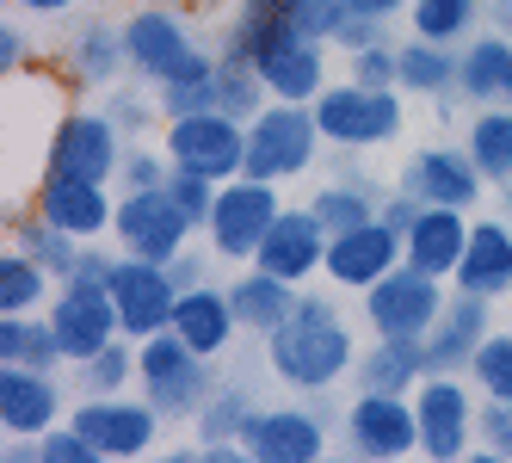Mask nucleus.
I'll return each instance as SVG.
<instances>
[{
  "label": "nucleus",
  "mask_w": 512,
  "mask_h": 463,
  "mask_svg": "<svg viewBox=\"0 0 512 463\" xmlns=\"http://www.w3.org/2000/svg\"><path fill=\"white\" fill-rule=\"evenodd\" d=\"M352 334L340 322V309L327 297H297L290 322L266 334V365L290 383V389H327L352 371Z\"/></svg>",
  "instance_id": "nucleus-1"
},
{
  "label": "nucleus",
  "mask_w": 512,
  "mask_h": 463,
  "mask_svg": "<svg viewBox=\"0 0 512 463\" xmlns=\"http://www.w3.org/2000/svg\"><path fill=\"white\" fill-rule=\"evenodd\" d=\"M136 383H142V396H149L167 420H186V414H198L216 396L210 359H204V352H192L173 328L136 340Z\"/></svg>",
  "instance_id": "nucleus-2"
},
{
  "label": "nucleus",
  "mask_w": 512,
  "mask_h": 463,
  "mask_svg": "<svg viewBox=\"0 0 512 463\" xmlns=\"http://www.w3.org/2000/svg\"><path fill=\"white\" fill-rule=\"evenodd\" d=\"M321 118L315 105L297 99H272L260 118L247 124V173L253 180H297L309 173V161L321 155Z\"/></svg>",
  "instance_id": "nucleus-3"
},
{
  "label": "nucleus",
  "mask_w": 512,
  "mask_h": 463,
  "mask_svg": "<svg viewBox=\"0 0 512 463\" xmlns=\"http://www.w3.org/2000/svg\"><path fill=\"white\" fill-rule=\"evenodd\" d=\"M161 149H167L173 167H192V173L223 186L235 173H247V124L229 118L223 105H216V112H192V118H167Z\"/></svg>",
  "instance_id": "nucleus-4"
},
{
  "label": "nucleus",
  "mask_w": 512,
  "mask_h": 463,
  "mask_svg": "<svg viewBox=\"0 0 512 463\" xmlns=\"http://www.w3.org/2000/svg\"><path fill=\"white\" fill-rule=\"evenodd\" d=\"M315 118H321V136L340 142V149H377V142L401 136V99H395V87L346 81V87L315 93Z\"/></svg>",
  "instance_id": "nucleus-5"
},
{
  "label": "nucleus",
  "mask_w": 512,
  "mask_h": 463,
  "mask_svg": "<svg viewBox=\"0 0 512 463\" xmlns=\"http://www.w3.org/2000/svg\"><path fill=\"white\" fill-rule=\"evenodd\" d=\"M278 180H253V173H235V180L216 186L210 204V247L223 260H253L260 254L266 229L278 223Z\"/></svg>",
  "instance_id": "nucleus-6"
},
{
  "label": "nucleus",
  "mask_w": 512,
  "mask_h": 463,
  "mask_svg": "<svg viewBox=\"0 0 512 463\" xmlns=\"http://www.w3.org/2000/svg\"><path fill=\"white\" fill-rule=\"evenodd\" d=\"M438 309H445L438 278L408 266V260H401L395 272H383L371 291H364V322H371L377 334H389V340H426L432 322H438Z\"/></svg>",
  "instance_id": "nucleus-7"
},
{
  "label": "nucleus",
  "mask_w": 512,
  "mask_h": 463,
  "mask_svg": "<svg viewBox=\"0 0 512 463\" xmlns=\"http://www.w3.org/2000/svg\"><path fill=\"white\" fill-rule=\"evenodd\" d=\"M112 303H118V328L130 340H149L161 328H173V309H179V278L161 260H142V254H118L112 266Z\"/></svg>",
  "instance_id": "nucleus-8"
},
{
  "label": "nucleus",
  "mask_w": 512,
  "mask_h": 463,
  "mask_svg": "<svg viewBox=\"0 0 512 463\" xmlns=\"http://www.w3.org/2000/svg\"><path fill=\"white\" fill-rule=\"evenodd\" d=\"M118 247L124 254H142V260H161V266H173L179 254H186V241H192V217H186V204H179L167 186H155V192H124L118 198Z\"/></svg>",
  "instance_id": "nucleus-9"
},
{
  "label": "nucleus",
  "mask_w": 512,
  "mask_h": 463,
  "mask_svg": "<svg viewBox=\"0 0 512 463\" xmlns=\"http://www.w3.org/2000/svg\"><path fill=\"white\" fill-rule=\"evenodd\" d=\"M124 136H118V118H105V112H68L56 118L50 130V155L44 167L50 173H75V180H99V186H112L118 180V167H124Z\"/></svg>",
  "instance_id": "nucleus-10"
},
{
  "label": "nucleus",
  "mask_w": 512,
  "mask_h": 463,
  "mask_svg": "<svg viewBox=\"0 0 512 463\" xmlns=\"http://www.w3.org/2000/svg\"><path fill=\"white\" fill-rule=\"evenodd\" d=\"M124 44H130V68H136V75H149L155 87L186 81V75H198V68L216 62V56H204V50L186 38V25H179L173 13H161V7H142V13L124 25Z\"/></svg>",
  "instance_id": "nucleus-11"
},
{
  "label": "nucleus",
  "mask_w": 512,
  "mask_h": 463,
  "mask_svg": "<svg viewBox=\"0 0 512 463\" xmlns=\"http://www.w3.org/2000/svg\"><path fill=\"white\" fill-rule=\"evenodd\" d=\"M346 439H352V457L395 463L420 451V414L414 402L389 396V389H358V402L346 408Z\"/></svg>",
  "instance_id": "nucleus-12"
},
{
  "label": "nucleus",
  "mask_w": 512,
  "mask_h": 463,
  "mask_svg": "<svg viewBox=\"0 0 512 463\" xmlns=\"http://www.w3.org/2000/svg\"><path fill=\"white\" fill-rule=\"evenodd\" d=\"M414 414H420V451L438 463H457L469 457V433H475V408H469V389L451 371H426L414 389Z\"/></svg>",
  "instance_id": "nucleus-13"
},
{
  "label": "nucleus",
  "mask_w": 512,
  "mask_h": 463,
  "mask_svg": "<svg viewBox=\"0 0 512 463\" xmlns=\"http://www.w3.org/2000/svg\"><path fill=\"white\" fill-rule=\"evenodd\" d=\"M50 328L62 340V359L68 365H87L99 346H112L118 328V303L105 284H62V297H50Z\"/></svg>",
  "instance_id": "nucleus-14"
},
{
  "label": "nucleus",
  "mask_w": 512,
  "mask_h": 463,
  "mask_svg": "<svg viewBox=\"0 0 512 463\" xmlns=\"http://www.w3.org/2000/svg\"><path fill=\"white\" fill-rule=\"evenodd\" d=\"M161 408L155 402H124V396H93L75 408V426L99 445V457H142L155 451V433H161Z\"/></svg>",
  "instance_id": "nucleus-15"
},
{
  "label": "nucleus",
  "mask_w": 512,
  "mask_h": 463,
  "mask_svg": "<svg viewBox=\"0 0 512 463\" xmlns=\"http://www.w3.org/2000/svg\"><path fill=\"white\" fill-rule=\"evenodd\" d=\"M395 266H401V235H395L383 217L327 235V266H321V272L334 278V284H346V291H371V284H377L383 272H395Z\"/></svg>",
  "instance_id": "nucleus-16"
},
{
  "label": "nucleus",
  "mask_w": 512,
  "mask_h": 463,
  "mask_svg": "<svg viewBox=\"0 0 512 463\" xmlns=\"http://www.w3.org/2000/svg\"><path fill=\"white\" fill-rule=\"evenodd\" d=\"M38 210L56 229H68L75 241H99L105 229L118 223V198L105 192L99 180H75V173H50V167L38 180Z\"/></svg>",
  "instance_id": "nucleus-17"
},
{
  "label": "nucleus",
  "mask_w": 512,
  "mask_h": 463,
  "mask_svg": "<svg viewBox=\"0 0 512 463\" xmlns=\"http://www.w3.org/2000/svg\"><path fill=\"white\" fill-rule=\"evenodd\" d=\"M241 451H247V463H315L327 451V433L303 408H272V414L253 408L241 426Z\"/></svg>",
  "instance_id": "nucleus-18"
},
{
  "label": "nucleus",
  "mask_w": 512,
  "mask_h": 463,
  "mask_svg": "<svg viewBox=\"0 0 512 463\" xmlns=\"http://www.w3.org/2000/svg\"><path fill=\"white\" fill-rule=\"evenodd\" d=\"M482 180L488 173L469 161V149H420L401 167V192H414L420 204H457V210L482 198Z\"/></svg>",
  "instance_id": "nucleus-19"
},
{
  "label": "nucleus",
  "mask_w": 512,
  "mask_h": 463,
  "mask_svg": "<svg viewBox=\"0 0 512 463\" xmlns=\"http://www.w3.org/2000/svg\"><path fill=\"white\" fill-rule=\"evenodd\" d=\"M253 266H266V272H278L290 284L315 278L327 266V229H321V217H315V210H278V223L266 229Z\"/></svg>",
  "instance_id": "nucleus-20"
},
{
  "label": "nucleus",
  "mask_w": 512,
  "mask_h": 463,
  "mask_svg": "<svg viewBox=\"0 0 512 463\" xmlns=\"http://www.w3.org/2000/svg\"><path fill=\"white\" fill-rule=\"evenodd\" d=\"M56 408H62V389L50 383V371L38 365L0 371V426H7V439H44L56 426Z\"/></svg>",
  "instance_id": "nucleus-21"
},
{
  "label": "nucleus",
  "mask_w": 512,
  "mask_h": 463,
  "mask_svg": "<svg viewBox=\"0 0 512 463\" xmlns=\"http://www.w3.org/2000/svg\"><path fill=\"white\" fill-rule=\"evenodd\" d=\"M488 303L494 297H475V291L445 297V309H438V322L426 334V365L432 371H463L475 359V346L488 340Z\"/></svg>",
  "instance_id": "nucleus-22"
},
{
  "label": "nucleus",
  "mask_w": 512,
  "mask_h": 463,
  "mask_svg": "<svg viewBox=\"0 0 512 463\" xmlns=\"http://www.w3.org/2000/svg\"><path fill=\"white\" fill-rule=\"evenodd\" d=\"M463 247H469V223H463V210L457 204H426L414 229L401 235V260L432 272V278H457V260H463Z\"/></svg>",
  "instance_id": "nucleus-23"
},
{
  "label": "nucleus",
  "mask_w": 512,
  "mask_h": 463,
  "mask_svg": "<svg viewBox=\"0 0 512 463\" xmlns=\"http://www.w3.org/2000/svg\"><path fill=\"white\" fill-rule=\"evenodd\" d=\"M241 328V315L229 303V291H216V284H192V291H179V309H173V334L186 340L192 352L204 359H223L229 340Z\"/></svg>",
  "instance_id": "nucleus-24"
},
{
  "label": "nucleus",
  "mask_w": 512,
  "mask_h": 463,
  "mask_svg": "<svg viewBox=\"0 0 512 463\" xmlns=\"http://www.w3.org/2000/svg\"><path fill=\"white\" fill-rule=\"evenodd\" d=\"M253 68L266 75L272 99H297V105H315V93L327 87V56H321V38H284L278 50L253 56Z\"/></svg>",
  "instance_id": "nucleus-25"
},
{
  "label": "nucleus",
  "mask_w": 512,
  "mask_h": 463,
  "mask_svg": "<svg viewBox=\"0 0 512 463\" xmlns=\"http://www.w3.org/2000/svg\"><path fill=\"white\" fill-rule=\"evenodd\" d=\"M457 291H475V297L512 291V229L506 223H469V247L457 260Z\"/></svg>",
  "instance_id": "nucleus-26"
},
{
  "label": "nucleus",
  "mask_w": 512,
  "mask_h": 463,
  "mask_svg": "<svg viewBox=\"0 0 512 463\" xmlns=\"http://www.w3.org/2000/svg\"><path fill=\"white\" fill-rule=\"evenodd\" d=\"M426 371H432L426 365V340H389V334H377V346H364L358 359H352L358 389H389V396L420 389Z\"/></svg>",
  "instance_id": "nucleus-27"
},
{
  "label": "nucleus",
  "mask_w": 512,
  "mask_h": 463,
  "mask_svg": "<svg viewBox=\"0 0 512 463\" xmlns=\"http://www.w3.org/2000/svg\"><path fill=\"white\" fill-rule=\"evenodd\" d=\"M229 303H235V315H241V328L272 334V328L290 322V309H297V284L278 278V272H266V266H253V272H241V278L229 284Z\"/></svg>",
  "instance_id": "nucleus-28"
},
{
  "label": "nucleus",
  "mask_w": 512,
  "mask_h": 463,
  "mask_svg": "<svg viewBox=\"0 0 512 463\" xmlns=\"http://www.w3.org/2000/svg\"><path fill=\"white\" fill-rule=\"evenodd\" d=\"M401 68H395V87H408V93H426V99H445L463 75V56L445 50L438 38H420L414 31V44H395Z\"/></svg>",
  "instance_id": "nucleus-29"
},
{
  "label": "nucleus",
  "mask_w": 512,
  "mask_h": 463,
  "mask_svg": "<svg viewBox=\"0 0 512 463\" xmlns=\"http://www.w3.org/2000/svg\"><path fill=\"white\" fill-rule=\"evenodd\" d=\"M124 62H130V44L112 25H87L81 38L68 44V68H75V81H87V87H112Z\"/></svg>",
  "instance_id": "nucleus-30"
},
{
  "label": "nucleus",
  "mask_w": 512,
  "mask_h": 463,
  "mask_svg": "<svg viewBox=\"0 0 512 463\" xmlns=\"http://www.w3.org/2000/svg\"><path fill=\"white\" fill-rule=\"evenodd\" d=\"M266 93H272V87H266V75H260V68H253L247 56H235V50L216 56V105H223L229 118L253 124V118L266 112Z\"/></svg>",
  "instance_id": "nucleus-31"
},
{
  "label": "nucleus",
  "mask_w": 512,
  "mask_h": 463,
  "mask_svg": "<svg viewBox=\"0 0 512 463\" xmlns=\"http://www.w3.org/2000/svg\"><path fill=\"white\" fill-rule=\"evenodd\" d=\"M506 75H512V38H482L463 50V75H457V93L469 99H500L506 93Z\"/></svg>",
  "instance_id": "nucleus-32"
},
{
  "label": "nucleus",
  "mask_w": 512,
  "mask_h": 463,
  "mask_svg": "<svg viewBox=\"0 0 512 463\" xmlns=\"http://www.w3.org/2000/svg\"><path fill=\"white\" fill-rule=\"evenodd\" d=\"M13 247H25V254L38 260V266H50L56 278H68V272H75V260H81V241L68 235V229H56L44 210H31L25 223H13Z\"/></svg>",
  "instance_id": "nucleus-33"
},
{
  "label": "nucleus",
  "mask_w": 512,
  "mask_h": 463,
  "mask_svg": "<svg viewBox=\"0 0 512 463\" xmlns=\"http://www.w3.org/2000/svg\"><path fill=\"white\" fill-rule=\"evenodd\" d=\"M50 266H38L25 254V247H7V260H0V309L7 315H31L44 297H50Z\"/></svg>",
  "instance_id": "nucleus-34"
},
{
  "label": "nucleus",
  "mask_w": 512,
  "mask_h": 463,
  "mask_svg": "<svg viewBox=\"0 0 512 463\" xmlns=\"http://www.w3.org/2000/svg\"><path fill=\"white\" fill-rule=\"evenodd\" d=\"M0 359H7V365H38V371H50V365H62V340H56L50 322L7 315V322H0Z\"/></svg>",
  "instance_id": "nucleus-35"
},
{
  "label": "nucleus",
  "mask_w": 512,
  "mask_h": 463,
  "mask_svg": "<svg viewBox=\"0 0 512 463\" xmlns=\"http://www.w3.org/2000/svg\"><path fill=\"white\" fill-rule=\"evenodd\" d=\"M469 161L488 173V180H512V105H500V112H482L469 124Z\"/></svg>",
  "instance_id": "nucleus-36"
},
{
  "label": "nucleus",
  "mask_w": 512,
  "mask_h": 463,
  "mask_svg": "<svg viewBox=\"0 0 512 463\" xmlns=\"http://www.w3.org/2000/svg\"><path fill=\"white\" fill-rule=\"evenodd\" d=\"M309 210L321 217L327 235H340V229H358V223L377 217V192H371V186H321V192L309 198Z\"/></svg>",
  "instance_id": "nucleus-37"
},
{
  "label": "nucleus",
  "mask_w": 512,
  "mask_h": 463,
  "mask_svg": "<svg viewBox=\"0 0 512 463\" xmlns=\"http://www.w3.org/2000/svg\"><path fill=\"white\" fill-rule=\"evenodd\" d=\"M414 31L420 38H438V44H457L463 31L475 25V13H482V0H414Z\"/></svg>",
  "instance_id": "nucleus-38"
},
{
  "label": "nucleus",
  "mask_w": 512,
  "mask_h": 463,
  "mask_svg": "<svg viewBox=\"0 0 512 463\" xmlns=\"http://www.w3.org/2000/svg\"><path fill=\"white\" fill-rule=\"evenodd\" d=\"M469 371H475V383H482V396L512 402V334H488L482 346H475Z\"/></svg>",
  "instance_id": "nucleus-39"
},
{
  "label": "nucleus",
  "mask_w": 512,
  "mask_h": 463,
  "mask_svg": "<svg viewBox=\"0 0 512 463\" xmlns=\"http://www.w3.org/2000/svg\"><path fill=\"white\" fill-rule=\"evenodd\" d=\"M253 402L241 396V389H216V396L198 408V439L216 445V439H241V426H247Z\"/></svg>",
  "instance_id": "nucleus-40"
},
{
  "label": "nucleus",
  "mask_w": 512,
  "mask_h": 463,
  "mask_svg": "<svg viewBox=\"0 0 512 463\" xmlns=\"http://www.w3.org/2000/svg\"><path fill=\"white\" fill-rule=\"evenodd\" d=\"M284 19L303 31V38H321V44H334L340 38V25H346V0H278Z\"/></svg>",
  "instance_id": "nucleus-41"
},
{
  "label": "nucleus",
  "mask_w": 512,
  "mask_h": 463,
  "mask_svg": "<svg viewBox=\"0 0 512 463\" xmlns=\"http://www.w3.org/2000/svg\"><path fill=\"white\" fill-rule=\"evenodd\" d=\"M161 112H167V118L216 112V62L198 68V75H186V81H167V87H161Z\"/></svg>",
  "instance_id": "nucleus-42"
},
{
  "label": "nucleus",
  "mask_w": 512,
  "mask_h": 463,
  "mask_svg": "<svg viewBox=\"0 0 512 463\" xmlns=\"http://www.w3.org/2000/svg\"><path fill=\"white\" fill-rule=\"evenodd\" d=\"M81 377H87V389H93V396H118V389L136 377V352L112 340V346H99L93 359L81 365Z\"/></svg>",
  "instance_id": "nucleus-43"
},
{
  "label": "nucleus",
  "mask_w": 512,
  "mask_h": 463,
  "mask_svg": "<svg viewBox=\"0 0 512 463\" xmlns=\"http://www.w3.org/2000/svg\"><path fill=\"white\" fill-rule=\"evenodd\" d=\"M38 463H99V445L68 420V426H50V433L38 439Z\"/></svg>",
  "instance_id": "nucleus-44"
},
{
  "label": "nucleus",
  "mask_w": 512,
  "mask_h": 463,
  "mask_svg": "<svg viewBox=\"0 0 512 463\" xmlns=\"http://www.w3.org/2000/svg\"><path fill=\"white\" fill-rule=\"evenodd\" d=\"M167 192L186 204V217L198 223V229H210V204H216V180H204V173H192V167H173L167 173Z\"/></svg>",
  "instance_id": "nucleus-45"
},
{
  "label": "nucleus",
  "mask_w": 512,
  "mask_h": 463,
  "mask_svg": "<svg viewBox=\"0 0 512 463\" xmlns=\"http://www.w3.org/2000/svg\"><path fill=\"white\" fill-rule=\"evenodd\" d=\"M167 173H173L167 149H136V155H124L118 180H124V192H155V186H167Z\"/></svg>",
  "instance_id": "nucleus-46"
},
{
  "label": "nucleus",
  "mask_w": 512,
  "mask_h": 463,
  "mask_svg": "<svg viewBox=\"0 0 512 463\" xmlns=\"http://www.w3.org/2000/svg\"><path fill=\"white\" fill-rule=\"evenodd\" d=\"M395 68H401L395 44H364V50H352V81H364V87H395Z\"/></svg>",
  "instance_id": "nucleus-47"
},
{
  "label": "nucleus",
  "mask_w": 512,
  "mask_h": 463,
  "mask_svg": "<svg viewBox=\"0 0 512 463\" xmlns=\"http://www.w3.org/2000/svg\"><path fill=\"white\" fill-rule=\"evenodd\" d=\"M475 433L488 439L494 463H506V457H512V402H494V396H488V408L475 414Z\"/></svg>",
  "instance_id": "nucleus-48"
},
{
  "label": "nucleus",
  "mask_w": 512,
  "mask_h": 463,
  "mask_svg": "<svg viewBox=\"0 0 512 463\" xmlns=\"http://www.w3.org/2000/svg\"><path fill=\"white\" fill-rule=\"evenodd\" d=\"M112 247H81V260H75V272H68L62 284H112Z\"/></svg>",
  "instance_id": "nucleus-49"
},
{
  "label": "nucleus",
  "mask_w": 512,
  "mask_h": 463,
  "mask_svg": "<svg viewBox=\"0 0 512 463\" xmlns=\"http://www.w3.org/2000/svg\"><path fill=\"white\" fill-rule=\"evenodd\" d=\"M420 210H426V204H420L414 192H395V198H383V204H377V217H383V223H389L395 235H408V229H414V217H420Z\"/></svg>",
  "instance_id": "nucleus-50"
},
{
  "label": "nucleus",
  "mask_w": 512,
  "mask_h": 463,
  "mask_svg": "<svg viewBox=\"0 0 512 463\" xmlns=\"http://www.w3.org/2000/svg\"><path fill=\"white\" fill-rule=\"evenodd\" d=\"M25 50H31V44H25V31H19V25H7V31H0V68H7V75H13V68L25 62Z\"/></svg>",
  "instance_id": "nucleus-51"
},
{
  "label": "nucleus",
  "mask_w": 512,
  "mask_h": 463,
  "mask_svg": "<svg viewBox=\"0 0 512 463\" xmlns=\"http://www.w3.org/2000/svg\"><path fill=\"white\" fill-rule=\"evenodd\" d=\"M352 13H364V19H395V13H408L414 0H346Z\"/></svg>",
  "instance_id": "nucleus-52"
},
{
  "label": "nucleus",
  "mask_w": 512,
  "mask_h": 463,
  "mask_svg": "<svg viewBox=\"0 0 512 463\" xmlns=\"http://www.w3.org/2000/svg\"><path fill=\"white\" fill-rule=\"evenodd\" d=\"M173 278H179V291H192V284H198V260L179 254V260H173Z\"/></svg>",
  "instance_id": "nucleus-53"
},
{
  "label": "nucleus",
  "mask_w": 512,
  "mask_h": 463,
  "mask_svg": "<svg viewBox=\"0 0 512 463\" xmlns=\"http://www.w3.org/2000/svg\"><path fill=\"white\" fill-rule=\"evenodd\" d=\"M19 7H25V13H68L75 0H19Z\"/></svg>",
  "instance_id": "nucleus-54"
},
{
  "label": "nucleus",
  "mask_w": 512,
  "mask_h": 463,
  "mask_svg": "<svg viewBox=\"0 0 512 463\" xmlns=\"http://www.w3.org/2000/svg\"><path fill=\"white\" fill-rule=\"evenodd\" d=\"M494 25H500L506 38H512V0H494Z\"/></svg>",
  "instance_id": "nucleus-55"
},
{
  "label": "nucleus",
  "mask_w": 512,
  "mask_h": 463,
  "mask_svg": "<svg viewBox=\"0 0 512 463\" xmlns=\"http://www.w3.org/2000/svg\"><path fill=\"white\" fill-rule=\"evenodd\" d=\"M500 99H506V105H512V75H506V93H500Z\"/></svg>",
  "instance_id": "nucleus-56"
}]
</instances>
